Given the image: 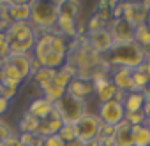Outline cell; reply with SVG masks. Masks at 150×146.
<instances>
[{"mask_svg":"<svg viewBox=\"0 0 150 146\" xmlns=\"http://www.w3.org/2000/svg\"><path fill=\"white\" fill-rule=\"evenodd\" d=\"M146 53L143 48L132 41V42H122V44H113V48L103 56L106 65L110 67H129V69H138L145 62Z\"/></svg>","mask_w":150,"mask_h":146,"instance_id":"6da1fadb","label":"cell"},{"mask_svg":"<svg viewBox=\"0 0 150 146\" xmlns=\"http://www.w3.org/2000/svg\"><path fill=\"white\" fill-rule=\"evenodd\" d=\"M11 55H25L35 48V30L23 21H14L6 32Z\"/></svg>","mask_w":150,"mask_h":146,"instance_id":"7a4b0ae2","label":"cell"},{"mask_svg":"<svg viewBox=\"0 0 150 146\" xmlns=\"http://www.w3.org/2000/svg\"><path fill=\"white\" fill-rule=\"evenodd\" d=\"M60 16V2H42V0H32L30 2V20L37 28L51 30L57 27Z\"/></svg>","mask_w":150,"mask_h":146,"instance_id":"3957f363","label":"cell"},{"mask_svg":"<svg viewBox=\"0 0 150 146\" xmlns=\"http://www.w3.org/2000/svg\"><path fill=\"white\" fill-rule=\"evenodd\" d=\"M55 109L60 113L64 123H76L80 118H83L87 114V107H85V100L76 99L69 93H65L58 102L53 104Z\"/></svg>","mask_w":150,"mask_h":146,"instance_id":"277c9868","label":"cell"},{"mask_svg":"<svg viewBox=\"0 0 150 146\" xmlns=\"http://www.w3.org/2000/svg\"><path fill=\"white\" fill-rule=\"evenodd\" d=\"M97 116L101 118L103 123L115 127V125H118V123L125 118V109H124V106H122L120 102H117V100L113 99V100L103 102V104L99 106Z\"/></svg>","mask_w":150,"mask_h":146,"instance_id":"5b68a950","label":"cell"},{"mask_svg":"<svg viewBox=\"0 0 150 146\" xmlns=\"http://www.w3.org/2000/svg\"><path fill=\"white\" fill-rule=\"evenodd\" d=\"M101 118L97 114H85L83 118H80L76 121V132H78V139L80 141H90L96 139L99 135V128H101Z\"/></svg>","mask_w":150,"mask_h":146,"instance_id":"8992f818","label":"cell"},{"mask_svg":"<svg viewBox=\"0 0 150 146\" xmlns=\"http://www.w3.org/2000/svg\"><path fill=\"white\" fill-rule=\"evenodd\" d=\"M110 32H111V37H113L115 44L132 42V41H134V27H132L127 20H124V18L111 20V23H110Z\"/></svg>","mask_w":150,"mask_h":146,"instance_id":"52a82bcc","label":"cell"},{"mask_svg":"<svg viewBox=\"0 0 150 146\" xmlns=\"http://www.w3.org/2000/svg\"><path fill=\"white\" fill-rule=\"evenodd\" d=\"M87 39H88V44L99 55H106L113 48V44H115L110 28H101V30H96V32H87Z\"/></svg>","mask_w":150,"mask_h":146,"instance_id":"ba28073f","label":"cell"},{"mask_svg":"<svg viewBox=\"0 0 150 146\" xmlns=\"http://www.w3.org/2000/svg\"><path fill=\"white\" fill-rule=\"evenodd\" d=\"M148 13L150 11H146L141 2H124V14H122V18L127 20L136 28V27L146 23Z\"/></svg>","mask_w":150,"mask_h":146,"instance_id":"9c48e42d","label":"cell"},{"mask_svg":"<svg viewBox=\"0 0 150 146\" xmlns=\"http://www.w3.org/2000/svg\"><path fill=\"white\" fill-rule=\"evenodd\" d=\"M62 125H64V120H62L60 113H58V111L55 109V106H53V111H51V114H50L46 120H41V121H39L37 134H39V135H42V137L57 135V134L60 132Z\"/></svg>","mask_w":150,"mask_h":146,"instance_id":"30bf717a","label":"cell"},{"mask_svg":"<svg viewBox=\"0 0 150 146\" xmlns=\"http://www.w3.org/2000/svg\"><path fill=\"white\" fill-rule=\"evenodd\" d=\"M92 83H94V90H96V95H97V99H99L101 104L115 99V93H117L118 88L113 85V81L108 76H99Z\"/></svg>","mask_w":150,"mask_h":146,"instance_id":"8fae6325","label":"cell"},{"mask_svg":"<svg viewBox=\"0 0 150 146\" xmlns=\"http://www.w3.org/2000/svg\"><path fill=\"white\" fill-rule=\"evenodd\" d=\"M113 142H115V146H134V132H132V125L129 121L122 120L118 125H115Z\"/></svg>","mask_w":150,"mask_h":146,"instance_id":"7c38bea8","label":"cell"},{"mask_svg":"<svg viewBox=\"0 0 150 146\" xmlns=\"http://www.w3.org/2000/svg\"><path fill=\"white\" fill-rule=\"evenodd\" d=\"M132 72L134 69L129 67H115L111 81L118 90H125V92H132Z\"/></svg>","mask_w":150,"mask_h":146,"instance_id":"4fadbf2b","label":"cell"},{"mask_svg":"<svg viewBox=\"0 0 150 146\" xmlns=\"http://www.w3.org/2000/svg\"><path fill=\"white\" fill-rule=\"evenodd\" d=\"M94 83L92 81H87V79H80V78H74L71 81V85L67 86V93L76 97V99H81L85 100L90 93H94Z\"/></svg>","mask_w":150,"mask_h":146,"instance_id":"5bb4252c","label":"cell"},{"mask_svg":"<svg viewBox=\"0 0 150 146\" xmlns=\"http://www.w3.org/2000/svg\"><path fill=\"white\" fill-rule=\"evenodd\" d=\"M7 14L11 21H23L27 23L30 20V2H9Z\"/></svg>","mask_w":150,"mask_h":146,"instance_id":"9a60e30c","label":"cell"},{"mask_svg":"<svg viewBox=\"0 0 150 146\" xmlns=\"http://www.w3.org/2000/svg\"><path fill=\"white\" fill-rule=\"evenodd\" d=\"M53 111V104L50 100H46L44 97H37L30 102V107H28V113L32 116H35L37 120H46Z\"/></svg>","mask_w":150,"mask_h":146,"instance_id":"2e32d148","label":"cell"},{"mask_svg":"<svg viewBox=\"0 0 150 146\" xmlns=\"http://www.w3.org/2000/svg\"><path fill=\"white\" fill-rule=\"evenodd\" d=\"M32 55L30 53H25V55H9L6 60L9 62V63H13L16 69H18V72L21 74V78L25 79V78H28L30 76V67H32Z\"/></svg>","mask_w":150,"mask_h":146,"instance_id":"e0dca14e","label":"cell"},{"mask_svg":"<svg viewBox=\"0 0 150 146\" xmlns=\"http://www.w3.org/2000/svg\"><path fill=\"white\" fill-rule=\"evenodd\" d=\"M55 74H57V70L48 69V67H41V69L35 72V74H32V78H34V83L37 85V88H39L41 92H44L48 86L53 85V78H55Z\"/></svg>","mask_w":150,"mask_h":146,"instance_id":"ac0fdd59","label":"cell"},{"mask_svg":"<svg viewBox=\"0 0 150 146\" xmlns=\"http://www.w3.org/2000/svg\"><path fill=\"white\" fill-rule=\"evenodd\" d=\"M145 106V93L143 92H129L127 99L124 102V109L125 113H139L143 111Z\"/></svg>","mask_w":150,"mask_h":146,"instance_id":"d6986e66","label":"cell"},{"mask_svg":"<svg viewBox=\"0 0 150 146\" xmlns=\"http://www.w3.org/2000/svg\"><path fill=\"white\" fill-rule=\"evenodd\" d=\"M57 28H58V34L60 35H65V37H78V32H76V21L71 16H65V14H60L58 16V21H57Z\"/></svg>","mask_w":150,"mask_h":146,"instance_id":"ffe728a7","label":"cell"},{"mask_svg":"<svg viewBox=\"0 0 150 146\" xmlns=\"http://www.w3.org/2000/svg\"><path fill=\"white\" fill-rule=\"evenodd\" d=\"M35 58H37V56H35ZM65 58H67L65 55H60V53L50 51L48 55H44L42 58H39V62H41V65H42V67H48V69L58 70V69H62V67H64Z\"/></svg>","mask_w":150,"mask_h":146,"instance_id":"44dd1931","label":"cell"},{"mask_svg":"<svg viewBox=\"0 0 150 146\" xmlns=\"http://www.w3.org/2000/svg\"><path fill=\"white\" fill-rule=\"evenodd\" d=\"M39 121H41V120H37L35 116H32V114L27 111V113L21 116V120H20V130H21V134H37Z\"/></svg>","mask_w":150,"mask_h":146,"instance_id":"7402d4cb","label":"cell"},{"mask_svg":"<svg viewBox=\"0 0 150 146\" xmlns=\"http://www.w3.org/2000/svg\"><path fill=\"white\" fill-rule=\"evenodd\" d=\"M134 132V146H150V130L146 125L132 127Z\"/></svg>","mask_w":150,"mask_h":146,"instance_id":"603a6c76","label":"cell"},{"mask_svg":"<svg viewBox=\"0 0 150 146\" xmlns=\"http://www.w3.org/2000/svg\"><path fill=\"white\" fill-rule=\"evenodd\" d=\"M80 7H81V4L76 2V0H62L60 2V14L76 18V14L80 13Z\"/></svg>","mask_w":150,"mask_h":146,"instance_id":"cb8c5ba5","label":"cell"},{"mask_svg":"<svg viewBox=\"0 0 150 146\" xmlns=\"http://www.w3.org/2000/svg\"><path fill=\"white\" fill-rule=\"evenodd\" d=\"M134 41H136L143 49L148 46V42H150V28L146 27V23L134 28Z\"/></svg>","mask_w":150,"mask_h":146,"instance_id":"d4e9b609","label":"cell"},{"mask_svg":"<svg viewBox=\"0 0 150 146\" xmlns=\"http://www.w3.org/2000/svg\"><path fill=\"white\" fill-rule=\"evenodd\" d=\"M62 142H69V141H74V139H78V132H76V123H64L60 132L57 134Z\"/></svg>","mask_w":150,"mask_h":146,"instance_id":"484cf974","label":"cell"},{"mask_svg":"<svg viewBox=\"0 0 150 146\" xmlns=\"http://www.w3.org/2000/svg\"><path fill=\"white\" fill-rule=\"evenodd\" d=\"M42 93H44L42 97H44L46 100H50L51 104H55V102H58V100L67 93V90H65V88H60V86H57V85H51V86H48Z\"/></svg>","mask_w":150,"mask_h":146,"instance_id":"4316f807","label":"cell"},{"mask_svg":"<svg viewBox=\"0 0 150 146\" xmlns=\"http://www.w3.org/2000/svg\"><path fill=\"white\" fill-rule=\"evenodd\" d=\"M20 139L23 146H42L44 141V137L39 134H20Z\"/></svg>","mask_w":150,"mask_h":146,"instance_id":"83f0119b","label":"cell"},{"mask_svg":"<svg viewBox=\"0 0 150 146\" xmlns=\"http://www.w3.org/2000/svg\"><path fill=\"white\" fill-rule=\"evenodd\" d=\"M124 120L129 121L132 127H138V125H145L146 116H145L143 111H139V113H125V118H124Z\"/></svg>","mask_w":150,"mask_h":146,"instance_id":"f1b7e54d","label":"cell"},{"mask_svg":"<svg viewBox=\"0 0 150 146\" xmlns=\"http://www.w3.org/2000/svg\"><path fill=\"white\" fill-rule=\"evenodd\" d=\"M104 25H106V23L101 20V16H99V14H94V16L88 20V23H87V30H88V32H96V30L106 28Z\"/></svg>","mask_w":150,"mask_h":146,"instance_id":"f546056e","label":"cell"},{"mask_svg":"<svg viewBox=\"0 0 150 146\" xmlns=\"http://www.w3.org/2000/svg\"><path fill=\"white\" fill-rule=\"evenodd\" d=\"M9 55H11V51H9V42H7V37H6V34H4V32H0V58L6 60Z\"/></svg>","mask_w":150,"mask_h":146,"instance_id":"4dcf8cb0","label":"cell"},{"mask_svg":"<svg viewBox=\"0 0 150 146\" xmlns=\"http://www.w3.org/2000/svg\"><path fill=\"white\" fill-rule=\"evenodd\" d=\"M13 134H16V132L11 128V125H9V123H6L4 120H0V141L4 142V141H6L7 137H11Z\"/></svg>","mask_w":150,"mask_h":146,"instance_id":"1f68e13d","label":"cell"},{"mask_svg":"<svg viewBox=\"0 0 150 146\" xmlns=\"http://www.w3.org/2000/svg\"><path fill=\"white\" fill-rule=\"evenodd\" d=\"M113 132H115V127L111 125H106V123H101V128H99V139H108V137H113Z\"/></svg>","mask_w":150,"mask_h":146,"instance_id":"d6a6232c","label":"cell"},{"mask_svg":"<svg viewBox=\"0 0 150 146\" xmlns=\"http://www.w3.org/2000/svg\"><path fill=\"white\" fill-rule=\"evenodd\" d=\"M16 92H18V88L4 86L2 90H0V97H4L6 100H11V99H14V97H16Z\"/></svg>","mask_w":150,"mask_h":146,"instance_id":"836d02e7","label":"cell"},{"mask_svg":"<svg viewBox=\"0 0 150 146\" xmlns=\"http://www.w3.org/2000/svg\"><path fill=\"white\" fill-rule=\"evenodd\" d=\"M62 139L58 135H50V137H44L42 141V146H62Z\"/></svg>","mask_w":150,"mask_h":146,"instance_id":"e575fe53","label":"cell"},{"mask_svg":"<svg viewBox=\"0 0 150 146\" xmlns=\"http://www.w3.org/2000/svg\"><path fill=\"white\" fill-rule=\"evenodd\" d=\"M2 146H23L21 144V139H20V134H13L11 137H7L2 142Z\"/></svg>","mask_w":150,"mask_h":146,"instance_id":"d590c367","label":"cell"},{"mask_svg":"<svg viewBox=\"0 0 150 146\" xmlns=\"http://www.w3.org/2000/svg\"><path fill=\"white\" fill-rule=\"evenodd\" d=\"M127 93H129V92H125V90H117V93H115V100L120 102V104L124 106V102H125V99H127Z\"/></svg>","mask_w":150,"mask_h":146,"instance_id":"8d00e7d4","label":"cell"},{"mask_svg":"<svg viewBox=\"0 0 150 146\" xmlns=\"http://www.w3.org/2000/svg\"><path fill=\"white\" fill-rule=\"evenodd\" d=\"M9 109V100H6L4 97H0V116Z\"/></svg>","mask_w":150,"mask_h":146,"instance_id":"74e56055","label":"cell"},{"mask_svg":"<svg viewBox=\"0 0 150 146\" xmlns=\"http://www.w3.org/2000/svg\"><path fill=\"white\" fill-rule=\"evenodd\" d=\"M97 139H99V137H97ZM99 146H115L113 137H108V139H99Z\"/></svg>","mask_w":150,"mask_h":146,"instance_id":"f35d334b","label":"cell"},{"mask_svg":"<svg viewBox=\"0 0 150 146\" xmlns=\"http://www.w3.org/2000/svg\"><path fill=\"white\" fill-rule=\"evenodd\" d=\"M62 146H83V141H80V139H74V141H69V142H64Z\"/></svg>","mask_w":150,"mask_h":146,"instance_id":"ab89813d","label":"cell"},{"mask_svg":"<svg viewBox=\"0 0 150 146\" xmlns=\"http://www.w3.org/2000/svg\"><path fill=\"white\" fill-rule=\"evenodd\" d=\"M83 146H99V139L96 137V139H90V141H85V142H83Z\"/></svg>","mask_w":150,"mask_h":146,"instance_id":"60d3db41","label":"cell"},{"mask_svg":"<svg viewBox=\"0 0 150 146\" xmlns=\"http://www.w3.org/2000/svg\"><path fill=\"white\" fill-rule=\"evenodd\" d=\"M143 51H145V53H146V55H150V42H148V46H146V48H145V49H143Z\"/></svg>","mask_w":150,"mask_h":146,"instance_id":"b9f144b4","label":"cell"},{"mask_svg":"<svg viewBox=\"0 0 150 146\" xmlns=\"http://www.w3.org/2000/svg\"><path fill=\"white\" fill-rule=\"evenodd\" d=\"M145 125H146V127H148V130H150V116H148V118L145 120Z\"/></svg>","mask_w":150,"mask_h":146,"instance_id":"7bdbcfd3","label":"cell"},{"mask_svg":"<svg viewBox=\"0 0 150 146\" xmlns=\"http://www.w3.org/2000/svg\"><path fill=\"white\" fill-rule=\"evenodd\" d=\"M146 27L150 28V13H148V18H146Z\"/></svg>","mask_w":150,"mask_h":146,"instance_id":"ee69618b","label":"cell"},{"mask_svg":"<svg viewBox=\"0 0 150 146\" xmlns=\"http://www.w3.org/2000/svg\"><path fill=\"white\" fill-rule=\"evenodd\" d=\"M2 67H4V60L0 58V70H2Z\"/></svg>","mask_w":150,"mask_h":146,"instance_id":"f6af8a7d","label":"cell"},{"mask_svg":"<svg viewBox=\"0 0 150 146\" xmlns=\"http://www.w3.org/2000/svg\"><path fill=\"white\" fill-rule=\"evenodd\" d=\"M145 60H146V62L150 63V55H146V56H145Z\"/></svg>","mask_w":150,"mask_h":146,"instance_id":"bcb514c9","label":"cell"},{"mask_svg":"<svg viewBox=\"0 0 150 146\" xmlns=\"http://www.w3.org/2000/svg\"><path fill=\"white\" fill-rule=\"evenodd\" d=\"M2 88H4V85H2V81H0V90H2Z\"/></svg>","mask_w":150,"mask_h":146,"instance_id":"7dc6e473","label":"cell"},{"mask_svg":"<svg viewBox=\"0 0 150 146\" xmlns=\"http://www.w3.org/2000/svg\"><path fill=\"white\" fill-rule=\"evenodd\" d=\"M0 146H2V141H0Z\"/></svg>","mask_w":150,"mask_h":146,"instance_id":"c3c4849f","label":"cell"}]
</instances>
